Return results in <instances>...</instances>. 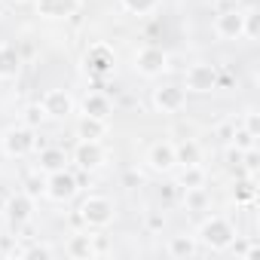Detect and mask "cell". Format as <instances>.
Masks as SVG:
<instances>
[{
	"mask_svg": "<svg viewBox=\"0 0 260 260\" xmlns=\"http://www.w3.org/2000/svg\"><path fill=\"white\" fill-rule=\"evenodd\" d=\"M199 242L211 251H226L233 242H236V230L226 217H208L202 226H199Z\"/></svg>",
	"mask_w": 260,
	"mask_h": 260,
	"instance_id": "1",
	"label": "cell"
},
{
	"mask_svg": "<svg viewBox=\"0 0 260 260\" xmlns=\"http://www.w3.org/2000/svg\"><path fill=\"white\" fill-rule=\"evenodd\" d=\"M80 220L92 230H101L113 220V202L107 196H86L80 205Z\"/></svg>",
	"mask_w": 260,
	"mask_h": 260,
	"instance_id": "2",
	"label": "cell"
},
{
	"mask_svg": "<svg viewBox=\"0 0 260 260\" xmlns=\"http://www.w3.org/2000/svg\"><path fill=\"white\" fill-rule=\"evenodd\" d=\"M34 147H37V138H34V128L31 125H13V128L4 132V150H7V156H28Z\"/></svg>",
	"mask_w": 260,
	"mask_h": 260,
	"instance_id": "3",
	"label": "cell"
},
{
	"mask_svg": "<svg viewBox=\"0 0 260 260\" xmlns=\"http://www.w3.org/2000/svg\"><path fill=\"white\" fill-rule=\"evenodd\" d=\"M77 175L74 172H68V169H58V172H49V178H46V196L52 199V202H68L74 193H77Z\"/></svg>",
	"mask_w": 260,
	"mask_h": 260,
	"instance_id": "4",
	"label": "cell"
},
{
	"mask_svg": "<svg viewBox=\"0 0 260 260\" xmlns=\"http://www.w3.org/2000/svg\"><path fill=\"white\" fill-rule=\"evenodd\" d=\"M184 89H187V92H196V95L214 92V89H217V68H214V64H193V68L187 71Z\"/></svg>",
	"mask_w": 260,
	"mask_h": 260,
	"instance_id": "5",
	"label": "cell"
},
{
	"mask_svg": "<svg viewBox=\"0 0 260 260\" xmlns=\"http://www.w3.org/2000/svg\"><path fill=\"white\" fill-rule=\"evenodd\" d=\"M166 68H169V55L159 46H144L135 52V71L141 77H159Z\"/></svg>",
	"mask_w": 260,
	"mask_h": 260,
	"instance_id": "6",
	"label": "cell"
},
{
	"mask_svg": "<svg viewBox=\"0 0 260 260\" xmlns=\"http://www.w3.org/2000/svg\"><path fill=\"white\" fill-rule=\"evenodd\" d=\"M83 64H86V71H89L92 77H104V74H110V71H113L116 55H113V49H110V46L95 43V46H89V49H86Z\"/></svg>",
	"mask_w": 260,
	"mask_h": 260,
	"instance_id": "7",
	"label": "cell"
},
{
	"mask_svg": "<svg viewBox=\"0 0 260 260\" xmlns=\"http://www.w3.org/2000/svg\"><path fill=\"white\" fill-rule=\"evenodd\" d=\"M187 104V89L184 86H159V89H153V107L159 110V113H178L181 107Z\"/></svg>",
	"mask_w": 260,
	"mask_h": 260,
	"instance_id": "8",
	"label": "cell"
},
{
	"mask_svg": "<svg viewBox=\"0 0 260 260\" xmlns=\"http://www.w3.org/2000/svg\"><path fill=\"white\" fill-rule=\"evenodd\" d=\"M40 107L46 110V116H49V119H64V116H71V113H74V98H71L64 89H49V92L43 95Z\"/></svg>",
	"mask_w": 260,
	"mask_h": 260,
	"instance_id": "9",
	"label": "cell"
},
{
	"mask_svg": "<svg viewBox=\"0 0 260 260\" xmlns=\"http://www.w3.org/2000/svg\"><path fill=\"white\" fill-rule=\"evenodd\" d=\"M242 22H245V13H239L236 7L233 10H223L214 19V34L220 40H239L242 37Z\"/></svg>",
	"mask_w": 260,
	"mask_h": 260,
	"instance_id": "10",
	"label": "cell"
},
{
	"mask_svg": "<svg viewBox=\"0 0 260 260\" xmlns=\"http://www.w3.org/2000/svg\"><path fill=\"white\" fill-rule=\"evenodd\" d=\"M74 162H77V169H83V172H95V169L104 162V147H101V141H83V138H80V144H77V150H74Z\"/></svg>",
	"mask_w": 260,
	"mask_h": 260,
	"instance_id": "11",
	"label": "cell"
},
{
	"mask_svg": "<svg viewBox=\"0 0 260 260\" xmlns=\"http://www.w3.org/2000/svg\"><path fill=\"white\" fill-rule=\"evenodd\" d=\"M31 214H34V196H28L25 190L16 193V196H10V202H7V220L13 226H25L31 220Z\"/></svg>",
	"mask_w": 260,
	"mask_h": 260,
	"instance_id": "12",
	"label": "cell"
},
{
	"mask_svg": "<svg viewBox=\"0 0 260 260\" xmlns=\"http://www.w3.org/2000/svg\"><path fill=\"white\" fill-rule=\"evenodd\" d=\"M22 71V52L13 43H0V80H16Z\"/></svg>",
	"mask_w": 260,
	"mask_h": 260,
	"instance_id": "13",
	"label": "cell"
},
{
	"mask_svg": "<svg viewBox=\"0 0 260 260\" xmlns=\"http://www.w3.org/2000/svg\"><path fill=\"white\" fill-rule=\"evenodd\" d=\"M147 162H150L156 172H169V169H175V166H178V162H175V144H169V141L153 144V147L147 150Z\"/></svg>",
	"mask_w": 260,
	"mask_h": 260,
	"instance_id": "14",
	"label": "cell"
},
{
	"mask_svg": "<svg viewBox=\"0 0 260 260\" xmlns=\"http://www.w3.org/2000/svg\"><path fill=\"white\" fill-rule=\"evenodd\" d=\"M80 0H37V13L43 19H68Z\"/></svg>",
	"mask_w": 260,
	"mask_h": 260,
	"instance_id": "15",
	"label": "cell"
},
{
	"mask_svg": "<svg viewBox=\"0 0 260 260\" xmlns=\"http://www.w3.org/2000/svg\"><path fill=\"white\" fill-rule=\"evenodd\" d=\"M58 169H68V153L61 147H43L40 156H37V172H58Z\"/></svg>",
	"mask_w": 260,
	"mask_h": 260,
	"instance_id": "16",
	"label": "cell"
},
{
	"mask_svg": "<svg viewBox=\"0 0 260 260\" xmlns=\"http://www.w3.org/2000/svg\"><path fill=\"white\" fill-rule=\"evenodd\" d=\"M83 116H95V119H107L110 116V98L104 92H89L83 98Z\"/></svg>",
	"mask_w": 260,
	"mask_h": 260,
	"instance_id": "17",
	"label": "cell"
},
{
	"mask_svg": "<svg viewBox=\"0 0 260 260\" xmlns=\"http://www.w3.org/2000/svg\"><path fill=\"white\" fill-rule=\"evenodd\" d=\"M175 162L178 166H196V162H202V147L193 138H184L181 144H175Z\"/></svg>",
	"mask_w": 260,
	"mask_h": 260,
	"instance_id": "18",
	"label": "cell"
},
{
	"mask_svg": "<svg viewBox=\"0 0 260 260\" xmlns=\"http://www.w3.org/2000/svg\"><path fill=\"white\" fill-rule=\"evenodd\" d=\"M77 132H80V138H83V141H98V138H104V132H107V119L83 116V119H80V125H77Z\"/></svg>",
	"mask_w": 260,
	"mask_h": 260,
	"instance_id": "19",
	"label": "cell"
},
{
	"mask_svg": "<svg viewBox=\"0 0 260 260\" xmlns=\"http://www.w3.org/2000/svg\"><path fill=\"white\" fill-rule=\"evenodd\" d=\"M68 254L77 257V260L95 257V236H74V239L68 242Z\"/></svg>",
	"mask_w": 260,
	"mask_h": 260,
	"instance_id": "20",
	"label": "cell"
},
{
	"mask_svg": "<svg viewBox=\"0 0 260 260\" xmlns=\"http://www.w3.org/2000/svg\"><path fill=\"white\" fill-rule=\"evenodd\" d=\"M196 251H199V245L190 236H172V242H169V254L172 257H193Z\"/></svg>",
	"mask_w": 260,
	"mask_h": 260,
	"instance_id": "21",
	"label": "cell"
},
{
	"mask_svg": "<svg viewBox=\"0 0 260 260\" xmlns=\"http://www.w3.org/2000/svg\"><path fill=\"white\" fill-rule=\"evenodd\" d=\"M184 205H187V211H205V208H208V193H205V187H187V190H184Z\"/></svg>",
	"mask_w": 260,
	"mask_h": 260,
	"instance_id": "22",
	"label": "cell"
},
{
	"mask_svg": "<svg viewBox=\"0 0 260 260\" xmlns=\"http://www.w3.org/2000/svg\"><path fill=\"white\" fill-rule=\"evenodd\" d=\"M181 190H187V187H205V169L196 162V166H184V172H181Z\"/></svg>",
	"mask_w": 260,
	"mask_h": 260,
	"instance_id": "23",
	"label": "cell"
},
{
	"mask_svg": "<svg viewBox=\"0 0 260 260\" xmlns=\"http://www.w3.org/2000/svg\"><path fill=\"white\" fill-rule=\"evenodd\" d=\"M122 10L125 13H132V16H150L159 10V0H119Z\"/></svg>",
	"mask_w": 260,
	"mask_h": 260,
	"instance_id": "24",
	"label": "cell"
},
{
	"mask_svg": "<svg viewBox=\"0 0 260 260\" xmlns=\"http://www.w3.org/2000/svg\"><path fill=\"white\" fill-rule=\"evenodd\" d=\"M43 190H46V181L40 178V172H37V175H28V178H25V193H28V196H40Z\"/></svg>",
	"mask_w": 260,
	"mask_h": 260,
	"instance_id": "25",
	"label": "cell"
},
{
	"mask_svg": "<svg viewBox=\"0 0 260 260\" xmlns=\"http://www.w3.org/2000/svg\"><path fill=\"white\" fill-rule=\"evenodd\" d=\"M242 159H245V172H248V175H254V172L260 169V156H257V147H248V150H242Z\"/></svg>",
	"mask_w": 260,
	"mask_h": 260,
	"instance_id": "26",
	"label": "cell"
},
{
	"mask_svg": "<svg viewBox=\"0 0 260 260\" xmlns=\"http://www.w3.org/2000/svg\"><path fill=\"white\" fill-rule=\"evenodd\" d=\"M242 128H245L248 135H254V138L260 135V116H257V110H245V125Z\"/></svg>",
	"mask_w": 260,
	"mask_h": 260,
	"instance_id": "27",
	"label": "cell"
},
{
	"mask_svg": "<svg viewBox=\"0 0 260 260\" xmlns=\"http://www.w3.org/2000/svg\"><path fill=\"white\" fill-rule=\"evenodd\" d=\"M25 113H28V116H25V125H31V128H34L37 122H43V119H46V110H43L40 104H31Z\"/></svg>",
	"mask_w": 260,
	"mask_h": 260,
	"instance_id": "28",
	"label": "cell"
},
{
	"mask_svg": "<svg viewBox=\"0 0 260 260\" xmlns=\"http://www.w3.org/2000/svg\"><path fill=\"white\" fill-rule=\"evenodd\" d=\"M254 193H257V190H254V178H248V181H242V184H239L236 199H239V202H251V199H254Z\"/></svg>",
	"mask_w": 260,
	"mask_h": 260,
	"instance_id": "29",
	"label": "cell"
},
{
	"mask_svg": "<svg viewBox=\"0 0 260 260\" xmlns=\"http://www.w3.org/2000/svg\"><path fill=\"white\" fill-rule=\"evenodd\" d=\"M178 196H181V184H166V187L159 190V199H162L166 205H169V202H175Z\"/></svg>",
	"mask_w": 260,
	"mask_h": 260,
	"instance_id": "30",
	"label": "cell"
},
{
	"mask_svg": "<svg viewBox=\"0 0 260 260\" xmlns=\"http://www.w3.org/2000/svg\"><path fill=\"white\" fill-rule=\"evenodd\" d=\"M25 257H52V251L49 248H43V245H34V248H28V251H22Z\"/></svg>",
	"mask_w": 260,
	"mask_h": 260,
	"instance_id": "31",
	"label": "cell"
},
{
	"mask_svg": "<svg viewBox=\"0 0 260 260\" xmlns=\"http://www.w3.org/2000/svg\"><path fill=\"white\" fill-rule=\"evenodd\" d=\"M236 128H239L236 122H226V125H220V128H217V135H220V138H226V141H233V135H236Z\"/></svg>",
	"mask_w": 260,
	"mask_h": 260,
	"instance_id": "32",
	"label": "cell"
},
{
	"mask_svg": "<svg viewBox=\"0 0 260 260\" xmlns=\"http://www.w3.org/2000/svg\"><path fill=\"white\" fill-rule=\"evenodd\" d=\"M147 230H162V214H150L147 217Z\"/></svg>",
	"mask_w": 260,
	"mask_h": 260,
	"instance_id": "33",
	"label": "cell"
},
{
	"mask_svg": "<svg viewBox=\"0 0 260 260\" xmlns=\"http://www.w3.org/2000/svg\"><path fill=\"white\" fill-rule=\"evenodd\" d=\"M122 181H125V187H138V184H141V175H135V172H128V175H125Z\"/></svg>",
	"mask_w": 260,
	"mask_h": 260,
	"instance_id": "34",
	"label": "cell"
},
{
	"mask_svg": "<svg viewBox=\"0 0 260 260\" xmlns=\"http://www.w3.org/2000/svg\"><path fill=\"white\" fill-rule=\"evenodd\" d=\"M0 226H4V214H0Z\"/></svg>",
	"mask_w": 260,
	"mask_h": 260,
	"instance_id": "35",
	"label": "cell"
},
{
	"mask_svg": "<svg viewBox=\"0 0 260 260\" xmlns=\"http://www.w3.org/2000/svg\"><path fill=\"white\" fill-rule=\"evenodd\" d=\"M13 4H22V0H13Z\"/></svg>",
	"mask_w": 260,
	"mask_h": 260,
	"instance_id": "36",
	"label": "cell"
}]
</instances>
